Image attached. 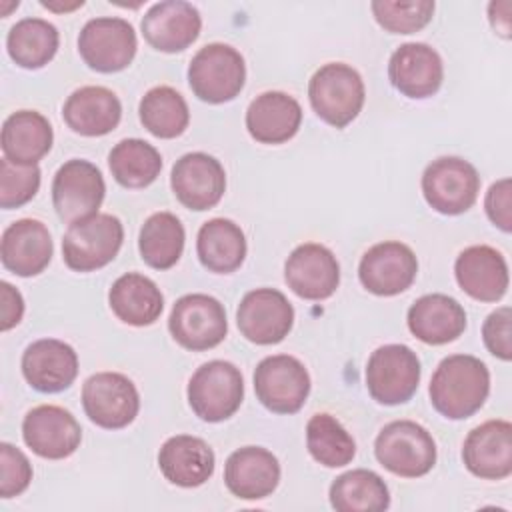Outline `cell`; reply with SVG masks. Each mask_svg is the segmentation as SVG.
I'll return each instance as SVG.
<instances>
[{
  "label": "cell",
  "mask_w": 512,
  "mask_h": 512,
  "mask_svg": "<svg viewBox=\"0 0 512 512\" xmlns=\"http://www.w3.org/2000/svg\"><path fill=\"white\" fill-rule=\"evenodd\" d=\"M428 392L436 412L450 420H464L486 402L490 372L476 356L452 354L434 370Z\"/></svg>",
  "instance_id": "1"
},
{
  "label": "cell",
  "mask_w": 512,
  "mask_h": 512,
  "mask_svg": "<svg viewBox=\"0 0 512 512\" xmlns=\"http://www.w3.org/2000/svg\"><path fill=\"white\" fill-rule=\"evenodd\" d=\"M314 112L330 126H348L364 106L362 76L348 64L330 62L314 72L308 84Z\"/></svg>",
  "instance_id": "2"
},
{
  "label": "cell",
  "mask_w": 512,
  "mask_h": 512,
  "mask_svg": "<svg viewBox=\"0 0 512 512\" xmlns=\"http://www.w3.org/2000/svg\"><path fill=\"white\" fill-rule=\"evenodd\" d=\"M378 462L396 476L418 478L436 464V444L430 432L412 420L386 424L374 442Z\"/></svg>",
  "instance_id": "3"
},
{
  "label": "cell",
  "mask_w": 512,
  "mask_h": 512,
  "mask_svg": "<svg viewBox=\"0 0 512 512\" xmlns=\"http://www.w3.org/2000/svg\"><path fill=\"white\" fill-rule=\"evenodd\" d=\"M246 66L242 54L228 44H208L200 48L188 66L192 92L208 104L234 100L244 88Z\"/></svg>",
  "instance_id": "4"
},
{
  "label": "cell",
  "mask_w": 512,
  "mask_h": 512,
  "mask_svg": "<svg viewBox=\"0 0 512 512\" xmlns=\"http://www.w3.org/2000/svg\"><path fill=\"white\" fill-rule=\"evenodd\" d=\"M124 228L112 214H92L72 222L62 240V258L70 270L92 272L112 262L122 246Z\"/></svg>",
  "instance_id": "5"
},
{
  "label": "cell",
  "mask_w": 512,
  "mask_h": 512,
  "mask_svg": "<svg viewBox=\"0 0 512 512\" xmlns=\"http://www.w3.org/2000/svg\"><path fill=\"white\" fill-rule=\"evenodd\" d=\"M244 380L240 370L226 360L202 364L188 382V404L204 422H222L242 404Z\"/></svg>",
  "instance_id": "6"
},
{
  "label": "cell",
  "mask_w": 512,
  "mask_h": 512,
  "mask_svg": "<svg viewBox=\"0 0 512 512\" xmlns=\"http://www.w3.org/2000/svg\"><path fill=\"white\" fill-rule=\"evenodd\" d=\"M420 382V360L404 344H386L372 352L366 364V388L384 406L408 402Z\"/></svg>",
  "instance_id": "7"
},
{
  "label": "cell",
  "mask_w": 512,
  "mask_h": 512,
  "mask_svg": "<svg viewBox=\"0 0 512 512\" xmlns=\"http://www.w3.org/2000/svg\"><path fill=\"white\" fill-rule=\"evenodd\" d=\"M478 190L480 176L476 168L458 156L436 158L422 174L424 198L440 214L466 212L476 202Z\"/></svg>",
  "instance_id": "8"
},
{
  "label": "cell",
  "mask_w": 512,
  "mask_h": 512,
  "mask_svg": "<svg viewBox=\"0 0 512 512\" xmlns=\"http://www.w3.org/2000/svg\"><path fill=\"white\" fill-rule=\"evenodd\" d=\"M168 328L182 348L208 350L218 346L228 332L226 310L208 294H186L172 306Z\"/></svg>",
  "instance_id": "9"
},
{
  "label": "cell",
  "mask_w": 512,
  "mask_h": 512,
  "mask_svg": "<svg viewBox=\"0 0 512 512\" xmlns=\"http://www.w3.org/2000/svg\"><path fill=\"white\" fill-rule=\"evenodd\" d=\"M136 48V32L124 18H92L84 24L78 36V52L82 60L92 70L104 74L124 70L132 62Z\"/></svg>",
  "instance_id": "10"
},
{
  "label": "cell",
  "mask_w": 512,
  "mask_h": 512,
  "mask_svg": "<svg viewBox=\"0 0 512 512\" xmlns=\"http://www.w3.org/2000/svg\"><path fill=\"white\" fill-rule=\"evenodd\" d=\"M254 390L262 406L270 412L294 414L310 394V376L298 358L276 354L256 366Z\"/></svg>",
  "instance_id": "11"
},
{
  "label": "cell",
  "mask_w": 512,
  "mask_h": 512,
  "mask_svg": "<svg viewBox=\"0 0 512 512\" xmlns=\"http://www.w3.org/2000/svg\"><path fill=\"white\" fill-rule=\"evenodd\" d=\"M82 406L96 426L118 430L136 418L140 396L128 376L118 372H98L82 386Z\"/></svg>",
  "instance_id": "12"
},
{
  "label": "cell",
  "mask_w": 512,
  "mask_h": 512,
  "mask_svg": "<svg viewBox=\"0 0 512 512\" xmlns=\"http://www.w3.org/2000/svg\"><path fill=\"white\" fill-rule=\"evenodd\" d=\"M104 194L102 172L92 162L80 158L64 162L52 182V202L56 214L66 224L98 214Z\"/></svg>",
  "instance_id": "13"
},
{
  "label": "cell",
  "mask_w": 512,
  "mask_h": 512,
  "mask_svg": "<svg viewBox=\"0 0 512 512\" xmlns=\"http://www.w3.org/2000/svg\"><path fill=\"white\" fill-rule=\"evenodd\" d=\"M236 324L242 336L254 344H278L292 330L294 308L280 290L256 288L240 300Z\"/></svg>",
  "instance_id": "14"
},
{
  "label": "cell",
  "mask_w": 512,
  "mask_h": 512,
  "mask_svg": "<svg viewBox=\"0 0 512 512\" xmlns=\"http://www.w3.org/2000/svg\"><path fill=\"white\" fill-rule=\"evenodd\" d=\"M418 260L402 242H380L368 248L358 266L362 286L376 296H396L408 290L416 278Z\"/></svg>",
  "instance_id": "15"
},
{
  "label": "cell",
  "mask_w": 512,
  "mask_h": 512,
  "mask_svg": "<svg viewBox=\"0 0 512 512\" xmlns=\"http://www.w3.org/2000/svg\"><path fill=\"white\" fill-rule=\"evenodd\" d=\"M170 186L182 206L202 212L216 206L224 196L226 174L214 156L190 152L172 166Z\"/></svg>",
  "instance_id": "16"
},
{
  "label": "cell",
  "mask_w": 512,
  "mask_h": 512,
  "mask_svg": "<svg viewBox=\"0 0 512 512\" xmlns=\"http://www.w3.org/2000/svg\"><path fill=\"white\" fill-rule=\"evenodd\" d=\"M22 438L34 454L48 460H62L76 452L82 440V430L68 410L54 404H42L24 416Z\"/></svg>",
  "instance_id": "17"
},
{
  "label": "cell",
  "mask_w": 512,
  "mask_h": 512,
  "mask_svg": "<svg viewBox=\"0 0 512 512\" xmlns=\"http://www.w3.org/2000/svg\"><path fill=\"white\" fill-rule=\"evenodd\" d=\"M284 280L304 300H326L340 284V266L326 246L308 242L294 248L288 256Z\"/></svg>",
  "instance_id": "18"
},
{
  "label": "cell",
  "mask_w": 512,
  "mask_h": 512,
  "mask_svg": "<svg viewBox=\"0 0 512 512\" xmlns=\"http://www.w3.org/2000/svg\"><path fill=\"white\" fill-rule=\"evenodd\" d=\"M464 466L478 478L502 480L512 472V424L488 420L476 426L464 440Z\"/></svg>",
  "instance_id": "19"
},
{
  "label": "cell",
  "mask_w": 512,
  "mask_h": 512,
  "mask_svg": "<svg viewBox=\"0 0 512 512\" xmlns=\"http://www.w3.org/2000/svg\"><path fill=\"white\" fill-rule=\"evenodd\" d=\"M392 86L408 98H428L438 92L444 66L440 54L422 42H408L394 50L388 62Z\"/></svg>",
  "instance_id": "20"
},
{
  "label": "cell",
  "mask_w": 512,
  "mask_h": 512,
  "mask_svg": "<svg viewBox=\"0 0 512 512\" xmlns=\"http://www.w3.org/2000/svg\"><path fill=\"white\" fill-rule=\"evenodd\" d=\"M22 374L38 392H62L78 374V356L70 344L56 338H42L24 350Z\"/></svg>",
  "instance_id": "21"
},
{
  "label": "cell",
  "mask_w": 512,
  "mask_h": 512,
  "mask_svg": "<svg viewBox=\"0 0 512 512\" xmlns=\"http://www.w3.org/2000/svg\"><path fill=\"white\" fill-rule=\"evenodd\" d=\"M142 34L146 42L160 52H180L188 48L200 34V12L182 0H166L150 6L142 18Z\"/></svg>",
  "instance_id": "22"
},
{
  "label": "cell",
  "mask_w": 512,
  "mask_h": 512,
  "mask_svg": "<svg viewBox=\"0 0 512 512\" xmlns=\"http://www.w3.org/2000/svg\"><path fill=\"white\" fill-rule=\"evenodd\" d=\"M224 482L236 498H266L276 490L280 482L278 458L260 446L238 448L226 460Z\"/></svg>",
  "instance_id": "23"
},
{
  "label": "cell",
  "mask_w": 512,
  "mask_h": 512,
  "mask_svg": "<svg viewBox=\"0 0 512 512\" xmlns=\"http://www.w3.org/2000/svg\"><path fill=\"white\" fill-rule=\"evenodd\" d=\"M0 258L6 270L28 278L40 274L52 260V238L40 220L22 218L12 222L0 242Z\"/></svg>",
  "instance_id": "24"
},
{
  "label": "cell",
  "mask_w": 512,
  "mask_h": 512,
  "mask_svg": "<svg viewBox=\"0 0 512 512\" xmlns=\"http://www.w3.org/2000/svg\"><path fill=\"white\" fill-rule=\"evenodd\" d=\"M458 286L474 300L496 302L508 290V264L492 246H470L454 264Z\"/></svg>",
  "instance_id": "25"
},
{
  "label": "cell",
  "mask_w": 512,
  "mask_h": 512,
  "mask_svg": "<svg viewBox=\"0 0 512 512\" xmlns=\"http://www.w3.org/2000/svg\"><path fill=\"white\" fill-rule=\"evenodd\" d=\"M158 466L168 482L182 488H196L212 476L214 452L202 438L178 434L162 444Z\"/></svg>",
  "instance_id": "26"
},
{
  "label": "cell",
  "mask_w": 512,
  "mask_h": 512,
  "mask_svg": "<svg viewBox=\"0 0 512 512\" xmlns=\"http://www.w3.org/2000/svg\"><path fill=\"white\" fill-rule=\"evenodd\" d=\"M62 116L76 134L104 136L118 126L122 106L112 90L104 86H84L68 96Z\"/></svg>",
  "instance_id": "27"
},
{
  "label": "cell",
  "mask_w": 512,
  "mask_h": 512,
  "mask_svg": "<svg viewBox=\"0 0 512 512\" xmlns=\"http://www.w3.org/2000/svg\"><path fill=\"white\" fill-rule=\"evenodd\" d=\"M302 108L284 92H264L246 110V128L260 144L288 142L300 128Z\"/></svg>",
  "instance_id": "28"
},
{
  "label": "cell",
  "mask_w": 512,
  "mask_h": 512,
  "mask_svg": "<svg viewBox=\"0 0 512 512\" xmlns=\"http://www.w3.org/2000/svg\"><path fill=\"white\" fill-rule=\"evenodd\" d=\"M408 328L424 344H448L466 330V312L446 294H426L410 306Z\"/></svg>",
  "instance_id": "29"
},
{
  "label": "cell",
  "mask_w": 512,
  "mask_h": 512,
  "mask_svg": "<svg viewBox=\"0 0 512 512\" xmlns=\"http://www.w3.org/2000/svg\"><path fill=\"white\" fill-rule=\"evenodd\" d=\"M52 126L36 110H18L2 124V152L14 164L32 166L52 148Z\"/></svg>",
  "instance_id": "30"
},
{
  "label": "cell",
  "mask_w": 512,
  "mask_h": 512,
  "mask_svg": "<svg viewBox=\"0 0 512 512\" xmlns=\"http://www.w3.org/2000/svg\"><path fill=\"white\" fill-rule=\"evenodd\" d=\"M108 302L116 318L130 326L154 324L164 308L160 288L148 276L136 272H128L112 284Z\"/></svg>",
  "instance_id": "31"
},
{
  "label": "cell",
  "mask_w": 512,
  "mask_h": 512,
  "mask_svg": "<svg viewBox=\"0 0 512 512\" xmlns=\"http://www.w3.org/2000/svg\"><path fill=\"white\" fill-rule=\"evenodd\" d=\"M196 252L204 268L216 274L238 270L246 258V238L228 218H212L198 230Z\"/></svg>",
  "instance_id": "32"
},
{
  "label": "cell",
  "mask_w": 512,
  "mask_h": 512,
  "mask_svg": "<svg viewBox=\"0 0 512 512\" xmlns=\"http://www.w3.org/2000/svg\"><path fill=\"white\" fill-rule=\"evenodd\" d=\"M330 504L338 512H380L390 506V492L376 472L356 468L332 482Z\"/></svg>",
  "instance_id": "33"
},
{
  "label": "cell",
  "mask_w": 512,
  "mask_h": 512,
  "mask_svg": "<svg viewBox=\"0 0 512 512\" xmlns=\"http://www.w3.org/2000/svg\"><path fill=\"white\" fill-rule=\"evenodd\" d=\"M60 36L54 24L42 18H24L16 22L6 38L10 58L28 70L46 66L58 50Z\"/></svg>",
  "instance_id": "34"
},
{
  "label": "cell",
  "mask_w": 512,
  "mask_h": 512,
  "mask_svg": "<svg viewBox=\"0 0 512 512\" xmlns=\"http://www.w3.org/2000/svg\"><path fill=\"white\" fill-rule=\"evenodd\" d=\"M138 250L142 260L156 268H172L184 250V226L170 212L152 214L140 228Z\"/></svg>",
  "instance_id": "35"
},
{
  "label": "cell",
  "mask_w": 512,
  "mask_h": 512,
  "mask_svg": "<svg viewBox=\"0 0 512 512\" xmlns=\"http://www.w3.org/2000/svg\"><path fill=\"white\" fill-rule=\"evenodd\" d=\"M108 166L114 180L124 188H144L158 178L162 156L152 144L140 138H126L110 150Z\"/></svg>",
  "instance_id": "36"
},
{
  "label": "cell",
  "mask_w": 512,
  "mask_h": 512,
  "mask_svg": "<svg viewBox=\"0 0 512 512\" xmlns=\"http://www.w3.org/2000/svg\"><path fill=\"white\" fill-rule=\"evenodd\" d=\"M140 122L156 138H176L190 122L186 100L170 86H156L148 90L138 106Z\"/></svg>",
  "instance_id": "37"
},
{
  "label": "cell",
  "mask_w": 512,
  "mask_h": 512,
  "mask_svg": "<svg viewBox=\"0 0 512 512\" xmlns=\"http://www.w3.org/2000/svg\"><path fill=\"white\" fill-rule=\"evenodd\" d=\"M306 446L310 456L326 468L352 462L356 444L346 428L330 414H314L306 424Z\"/></svg>",
  "instance_id": "38"
},
{
  "label": "cell",
  "mask_w": 512,
  "mask_h": 512,
  "mask_svg": "<svg viewBox=\"0 0 512 512\" xmlns=\"http://www.w3.org/2000/svg\"><path fill=\"white\" fill-rule=\"evenodd\" d=\"M376 22L392 34H412L422 30L434 14L432 0L416 2H388L376 0L370 4Z\"/></svg>",
  "instance_id": "39"
},
{
  "label": "cell",
  "mask_w": 512,
  "mask_h": 512,
  "mask_svg": "<svg viewBox=\"0 0 512 512\" xmlns=\"http://www.w3.org/2000/svg\"><path fill=\"white\" fill-rule=\"evenodd\" d=\"M40 188V168L36 164H14L0 160V206L10 210L30 202Z\"/></svg>",
  "instance_id": "40"
},
{
  "label": "cell",
  "mask_w": 512,
  "mask_h": 512,
  "mask_svg": "<svg viewBox=\"0 0 512 512\" xmlns=\"http://www.w3.org/2000/svg\"><path fill=\"white\" fill-rule=\"evenodd\" d=\"M0 462V496L12 498L22 494L32 480V466L24 452L8 442H2Z\"/></svg>",
  "instance_id": "41"
},
{
  "label": "cell",
  "mask_w": 512,
  "mask_h": 512,
  "mask_svg": "<svg viewBox=\"0 0 512 512\" xmlns=\"http://www.w3.org/2000/svg\"><path fill=\"white\" fill-rule=\"evenodd\" d=\"M512 312L508 306H502L488 314L482 326V338L490 354L508 362L512 358V336H510Z\"/></svg>",
  "instance_id": "42"
},
{
  "label": "cell",
  "mask_w": 512,
  "mask_h": 512,
  "mask_svg": "<svg viewBox=\"0 0 512 512\" xmlns=\"http://www.w3.org/2000/svg\"><path fill=\"white\" fill-rule=\"evenodd\" d=\"M484 208L494 226L502 232L512 230V182L502 178L490 186L484 198Z\"/></svg>",
  "instance_id": "43"
},
{
  "label": "cell",
  "mask_w": 512,
  "mask_h": 512,
  "mask_svg": "<svg viewBox=\"0 0 512 512\" xmlns=\"http://www.w3.org/2000/svg\"><path fill=\"white\" fill-rule=\"evenodd\" d=\"M0 328L6 332L14 328L24 314V300L22 294L8 282H0Z\"/></svg>",
  "instance_id": "44"
},
{
  "label": "cell",
  "mask_w": 512,
  "mask_h": 512,
  "mask_svg": "<svg viewBox=\"0 0 512 512\" xmlns=\"http://www.w3.org/2000/svg\"><path fill=\"white\" fill-rule=\"evenodd\" d=\"M44 8H48V10H54V12H70V10H76V8H82L84 6V2L80 0V2H72V4H66V6H62V4H54V2H40Z\"/></svg>",
  "instance_id": "45"
}]
</instances>
